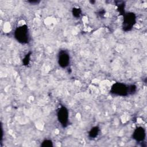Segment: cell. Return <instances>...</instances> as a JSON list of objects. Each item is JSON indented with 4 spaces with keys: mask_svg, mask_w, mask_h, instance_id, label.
I'll list each match as a JSON object with an SVG mask.
<instances>
[{
    "mask_svg": "<svg viewBox=\"0 0 147 147\" xmlns=\"http://www.w3.org/2000/svg\"><path fill=\"white\" fill-rule=\"evenodd\" d=\"M146 137V132L144 127H137L133 131V138L138 142H142Z\"/></svg>",
    "mask_w": 147,
    "mask_h": 147,
    "instance_id": "cell-6",
    "label": "cell"
},
{
    "mask_svg": "<svg viewBox=\"0 0 147 147\" xmlns=\"http://www.w3.org/2000/svg\"><path fill=\"white\" fill-rule=\"evenodd\" d=\"M29 2H30V3H38L39 2V1H29Z\"/></svg>",
    "mask_w": 147,
    "mask_h": 147,
    "instance_id": "cell-11",
    "label": "cell"
},
{
    "mask_svg": "<svg viewBox=\"0 0 147 147\" xmlns=\"http://www.w3.org/2000/svg\"><path fill=\"white\" fill-rule=\"evenodd\" d=\"M69 53L65 50L60 51L58 55V63L61 68L67 67L69 63Z\"/></svg>",
    "mask_w": 147,
    "mask_h": 147,
    "instance_id": "cell-5",
    "label": "cell"
},
{
    "mask_svg": "<svg viewBox=\"0 0 147 147\" xmlns=\"http://www.w3.org/2000/svg\"><path fill=\"white\" fill-rule=\"evenodd\" d=\"M136 22V17L134 13L129 12L123 14L122 28L123 30L127 32L130 30Z\"/></svg>",
    "mask_w": 147,
    "mask_h": 147,
    "instance_id": "cell-3",
    "label": "cell"
},
{
    "mask_svg": "<svg viewBox=\"0 0 147 147\" xmlns=\"http://www.w3.org/2000/svg\"><path fill=\"white\" fill-rule=\"evenodd\" d=\"M72 14L73 16L76 17V18H79L82 13V11L80 10V9L78 8V7H74L72 9Z\"/></svg>",
    "mask_w": 147,
    "mask_h": 147,
    "instance_id": "cell-8",
    "label": "cell"
},
{
    "mask_svg": "<svg viewBox=\"0 0 147 147\" xmlns=\"http://www.w3.org/2000/svg\"><path fill=\"white\" fill-rule=\"evenodd\" d=\"M41 146L42 147H51L53 146V142L50 140H45L41 144Z\"/></svg>",
    "mask_w": 147,
    "mask_h": 147,
    "instance_id": "cell-9",
    "label": "cell"
},
{
    "mask_svg": "<svg viewBox=\"0 0 147 147\" xmlns=\"http://www.w3.org/2000/svg\"><path fill=\"white\" fill-rule=\"evenodd\" d=\"M57 117L59 123L61 125L65 127L68 125L69 113L68 109L63 106H61L57 111Z\"/></svg>",
    "mask_w": 147,
    "mask_h": 147,
    "instance_id": "cell-4",
    "label": "cell"
},
{
    "mask_svg": "<svg viewBox=\"0 0 147 147\" xmlns=\"http://www.w3.org/2000/svg\"><path fill=\"white\" fill-rule=\"evenodd\" d=\"M14 36L17 41L21 44H26L29 40V29L26 25L17 27L14 32Z\"/></svg>",
    "mask_w": 147,
    "mask_h": 147,
    "instance_id": "cell-1",
    "label": "cell"
},
{
    "mask_svg": "<svg viewBox=\"0 0 147 147\" xmlns=\"http://www.w3.org/2000/svg\"><path fill=\"white\" fill-rule=\"evenodd\" d=\"M99 133V128L98 126H94L88 132V137L91 138H95L98 136Z\"/></svg>",
    "mask_w": 147,
    "mask_h": 147,
    "instance_id": "cell-7",
    "label": "cell"
},
{
    "mask_svg": "<svg viewBox=\"0 0 147 147\" xmlns=\"http://www.w3.org/2000/svg\"><path fill=\"white\" fill-rule=\"evenodd\" d=\"M110 92L115 95L125 96L130 95V85L117 82L113 84L110 89Z\"/></svg>",
    "mask_w": 147,
    "mask_h": 147,
    "instance_id": "cell-2",
    "label": "cell"
},
{
    "mask_svg": "<svg viewBox=\"0 0 147 147\" xmlns=\"http://www.w3.org/2000/svg\"><path fill=\"white\" fill-rule=\"evenodd\" d=\"M30 53H29L27 54V55H26V56L24 57V59H23L24 65H28V64H29V61H30Z\"/></svg>",
    "mask_w": 147,
    "mask_h": 147,
    "instance_id": "cell-10",
    "label": "cell"
}]
</instances>
